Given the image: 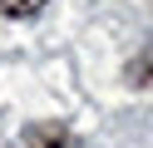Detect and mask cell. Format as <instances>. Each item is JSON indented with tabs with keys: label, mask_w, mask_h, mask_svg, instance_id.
Segmentation results:
<instances>
[{
	"label": "cell",
	"mask_w": 153,
	"mask_h": 148,
	"mask_svg": "<svg viewBox=\"0 0 153 148\" xmlns=\"http://www.w3.org/2000/svg\"><path fill=\"white\" fill-rule=\"evenodd\" d=\"M20 148H79V138L64 123H30L20 133Z\"/></svg>",
	"instance_id": "6da1fadb"
},
{
	"label": "cell",
	"mask_w": 153,
	"mask_h": 148,
	"mask_svg": "<svg viewBox=\"0 0 153 148\" xmlns=\"http://www.w3.org/2000/svg\"><path fill=\"white\" fill-rule=\"evenodd\" d=\"M45 0H0V15H15V20H25V15H35Z\"/></svg>",
	"instance_id": "7a4b0ae2"
}]
</instances>
